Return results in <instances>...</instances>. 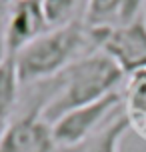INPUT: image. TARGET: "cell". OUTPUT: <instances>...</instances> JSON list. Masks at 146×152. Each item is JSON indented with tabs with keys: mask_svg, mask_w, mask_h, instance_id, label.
I'll list each match as a JSON object with an SVG mask.
<instances>
[{
	"mask_svg": "<svg viewBox=\"0 0 146 152\" xmlns=\"http://www.w3.org/2000/svg\"><path fill=\"white\" fill-rule=\"evenodd\" d=\"M110 30H90L82 20L48 28L16 54V74L20 86H32L52 80L82 56L100 50Z\"/></svg>",
	"mask_w": 146,
	"mask_h": 152,
	"instance_id": "obj_1",
	"label": "cell"
},
{
	"mask_svg": "<svg viewBox=\"0 0 146 152\" xmlns=\"http://www.w3.org/2000/svg\"><path fill=\"white\" fill-rule=\"evenodd\" d=\"M122 80L120 66L104 50H94L50 80L52 94L42 108V116L52 124L62 114L118 90Z\"/></svg>",
	"mask_w": 146,
	"mask_h": 152,
	"instance_id": "obj_2",
	"label": "cell"
},
{
	"mask_svg": "<svg viewBox=\"0 0 146 152\" xmlns=\"http://www.w3.org/2000/svg\"><path fill=\"white\" fill-rule=\"evenodd\" d=\"M48 30L42 0H12L4 10V56H12Z\"/></svg>",
	"mask_w": 146,
	"mask_h": 152,
	"instance_id": "obj_5",
	"label": "cell"
},
{
	"mask_svg": "<svg viewBox=\"0 0 146 152\" xmlns=\"http://www.w3.org/2000/svg\"><path fill=\"white\" fill-rule=\"evenodd\" d=\"M10 2H12V0H0V12H4V10H6V6L10 4Z\"/></svg>",
	"mask_w": 146,
	"mask_h": 152,
	"instance_id": "obj_13",
	"label": "cell"
},
{
	"mask_svg": "<svg viewBox=\"0 0 146 152\" xmlns=\"http://www.w3.org/2000/svg\"><path fill=\"white\" fill-rule=\"evenodd\" d=\"M122 98V102L126 104L124 114L128 116L130 128L146 138V70H140L130 76Z\"/></svg>",
	"mask_w": 146,
	"mask_h": 152,
	"instance_id": "obj_9",
	"label": "cell"
},
{
	"mask_svg": "<svg viewBox=\"0 0 146 152\" xmlns=\"http://www.w3.org/2000/svg\"><path fill=\"white\" fill-rule=\"evenodd\" d=\"M128 130H130L128 116L124 112L114 114L104 126H100L84 142L72 148H56V152H118L120 140Z\"/></svg>",
	"mask_w": 146,
	"mask_h": 152,
	"instance_id": "obj_8",
	"label": "cell"
},
{
	"mask_svg": "<svg viewBox=\"0 0 146 152\" xmlns=\"http://www.w3.org/2000/svg\"><path fill=\"white\" fill-rule=\"evenodd\" d=\"M100 50L120 66L124 76L146 70V12L134 22L110 30L102 40Z\"/></svg>",
	"mask_w": 146,
	"mask_h": 152,
	"instance_id": "obj_6",
	"label": "cell"
},
{
	"mask_svg": "<svg viewBox=\"0 0 146 152\" xmlns=\"http://www.w3.org/2000/svg\"><path fill=\"white\" fill-rule=\"evenodd\" d=\"M20 82L16 74V62L12 56H4L0 62V120H10L18 104Z\"/></svg>",
	"mask_w": 146,
	"mask_h": 152,
	"instance_id": "obj_10",
	"label": "cell"
},
{
	"mask_svg": "<svg viewBox=\"0 0 146 152\" xmlns=\"http://www.w3.org/2000/svg\"><path fill=\"white\" fill-rule=\"evenodd\" d=\"M0 152H56L52 124L38 106H28L8 120L0 138Z\"/></svg>",
	"mask_w": 146,
	"mask_h": 152,
	"instance_id": "obj_4",
	"label": "cell"
},
{
	"mask_svg": "<svg viewBox=\"0 0 146 152\" xmlns=\"http://www.w3.org/2000/svg\"><path fill=\"white\" fill-rule=\"evenodd\" d=\"M4 58V12H0V62Z\"/></svg>",
	"mask_w": 146,
	"mask_h": 152,
	"instance_id": "obj_12",
	"label": "cell"
},
{
	"mask_svg": "<svg viewBox=\"0 0 146 152\" xmlns=\"http://www.w3.org/2000/svg\"><path fill=\"white\" fill-rule=\"evenodd\" d=\"M122 92L114 90L102 96L100 100L74 108L70 112L62 114L60 118H56L52 122V136L56 148H72V146L84 142L100 126L106 124L108 116L122 104Z\"/></svg>",
	"mask_w": 146,
	"mask_h": 152,
	"instance_id": "obj_3",
	"label": "cell"
},
{
	"mask_svg": "<svg viewBox=\"0 0 146 152\" xmlns=\"http://www.w3.org/2000/svg\"><path fill=\"white\" fill-rule=\"evenodd\" d=\"M88 0H42L48 28H58L74 20H82Z\"/></svg>",
	"mask_w": 146,
	"mask_h": 152,
	"instance_id": "obj_11",
	"label": "cell"
},
{
	"mask_svg": "<svg viewBox=\"0 0 146 152\" xmlns=\"http://www.w3.org/2000/svg\"><path fill=\"white\" fill-rule=\"evenodd\" d=\"M6 120H0V138H2V134H4V130H6Z\"/></svg>",
	"mask_w": 146,
	"mask_h": 152,
	"instance_id": "obj_14",
	"label": "cell"
},
{
	"mask_svg": "<svg viewBox=\"0 0 146 152\" xmlns=\"http://www.w3.org/2000/svg\"><path fill=\"white\" fill-rule=\"evenodd\" d=\"M146 0H88L82 22L90 30H114L146 12Z\"/></svg>",
	"mask_w": 146,
	"mask_h": 152,
	"instance_id": "obj_7",
	"label": "cell"
}]
</instances>
